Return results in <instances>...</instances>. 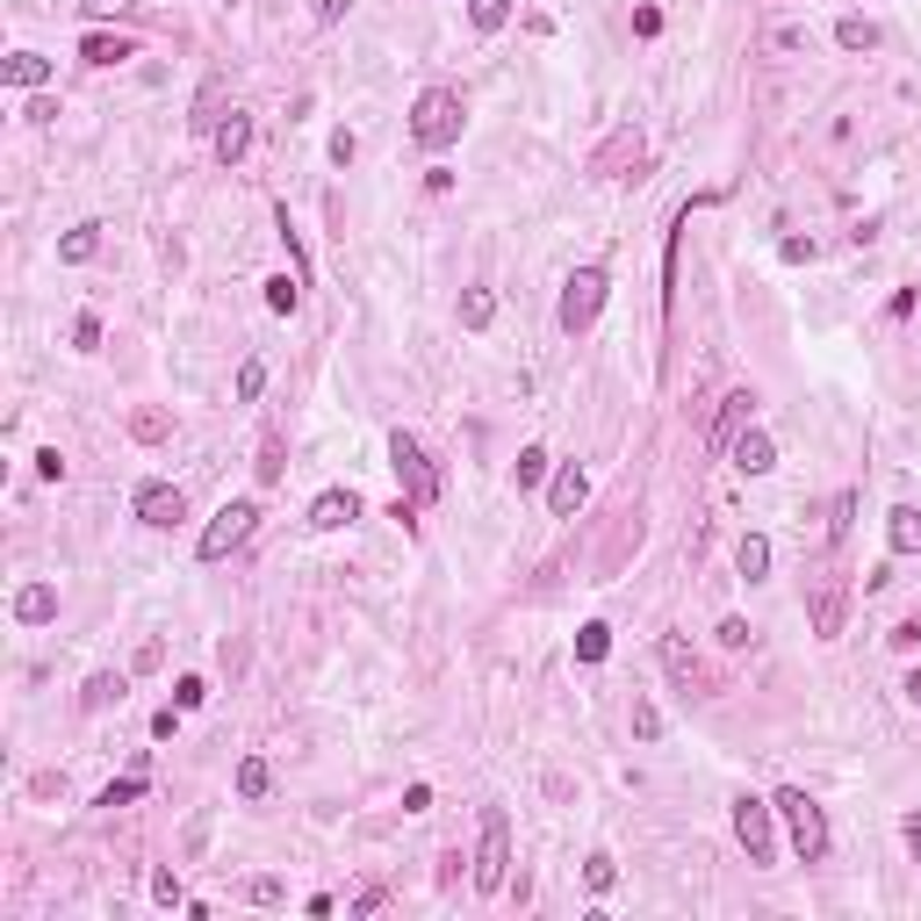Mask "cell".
I'll use <instances>...</instances> for the list:
<instances>
[{"label": "cell", "instance_id": "1", "mask_svg": "<svg viewBox=\"0 0 921 921\" xmlns=\"http://www.w3.org/2000/svg\"><path fill=\"white\" fill-rule=\"evenodd\" d=\"M461 130H469V102H461V87H425L411 102V138L425 144V152L461 144Z\"/></svg>", "mask_w": 921, "mask_h": 921}, {"label": "cell", "instance_id": "2", "mask_svg": "<svg viewBox=\"0 0 921 921\" xmlns=\"http://www.w3.org/2000/svg\"><path fill=\"white\" fill-rule=\"evenodd\" d=\"M770 806H778V820H784V835H792L800 864H828V820H820V806L806 800L800 784H778V792H770Z\"/></svg>", "mask_w": 921, "mask_h": 921}, {"label": "cell", "instance_id": "3", "mask_svg": "<svg viewBox=\"0 0 921 921\" xmlns=\"http://www.w3.org/2000/svg\"><path fill=\"white\" fill-rule=\"evenodd\" d=\"M612 296V274L605 267H576L569 281H562V303H555V324L569 331V339H583V331L598 324V310H605Z\"/></svg>", "mask_w": 921, "mask_h": 921}, {"label": "cell", "instance_id": "4", "mask_svg": "<svg viewBox=\"0 0 921 921\" xmlns=\"http://www.w3.org/2000/svg\"><path fill=\"white\" fill-rule=\"evenodd\" d=\"M475 893H505L511 886V820L505 806H483V842H475Z\"/></svg>", "mask_w": 921, "mask_h": 921}, {"label": "cell", "instance_id": "5", "mask_svg": "<svg viewBox=\"0 0 921 921\" xmlns=\"http://www.w3.org/2000/svg\"><path fill=\"white\" fill-rule=\"evenodd\" d=\"M389 469H397L403 497H411L417 511H425V505H439V489H447V483H439V469H433V461H425V447H417V439L403 433V425H397V433H389Z\"/></svg>", "mask_w": 921, "mask_h": 921}, {"label": "cell", "instance_id": "6", "mask_svg": "<svg viewBox=\"0 0 921 921\" xmlns=\"http://www.w3.org/2000/svg\"><path fill=\"white\" fill-rule=\"evenodd\" d=\"M252 526H260V505H252V497H231V505L202 526V540H194V562H224L231 547H245V540H252Z\"/></svg>", "mask_w": 921, "mask_h": 921}, {"label": "cell", "instance_id": "7", "mask_svg": "<svg viewBox=\"0 0 921 921\" xmlns=\"http://www.w3.org/2000/svg\"><path fill=\"white\" fill-rule=\"evenodd\" d=\"M734 842L748 850V864H778V806L770 800H734Z\"/></svg>", "mask_w": 921, "mask_h": 921}, {"label": "cell", "instance_id": "8", "mask_svg": "<svg viewBox=\"0 0 921 921\" xmlns=\"http://www.w3.org/2000/svg\"><path fill=\"white\" fill-rule=\"evenodd\" d=\"M641 152H648L641 130L626 122V130H612V138L591 152V174H598V180H626V166H641Z\"/></svg>", "mask_w": 921, "mask_h": 921}, {"label": "cell", "instance_id": "9", "mask_svg": "<svg viewBox=\"0 0 921 921\" xmlns=\"http://www.w3.org/2000/svg\"><path fill=\"white\" fill-rule=\"evenodd\" d=\"M180 519H188V497H180L174 483H144V489H138V526H152V533H174Z\"/></svg>", "mask_w": 921, "mask_h": 921}, {"label": "cell", "instance_id": "10", "mask_svg": "<svg viewBox=\"0 0 921 921\" xmlns=\"http://www.w3.org/2000/svg\"><path fill=\"white\" fill-rule=\"evenodd\" d=\"M842 619H850V583H842V576H820V591H814V634H820V641H835Z\"/></svg>", "mask_w": 921, "mask_h": 921}, {"label": "cell", "instance_id": "11", "mask_svg": "<svg viewBox=\"0 0 921 921\" xmlns=\"http://www.w3.org/2000/svg\"><path fill=\"white\" fill-rule=\"evenodd\" d=\"M728 461H734L742 475H770V469H778V439L756 433V425H742V433H734V447H728Z\"/></svg>", "mask_w": 921, "mask_h": 921}, {"label": "cell", "instance_id": "12", "mask_svg": "<svg viewBox=\"0 0 921 921\" xmlns=\"http://www.w3.org/2000/svg\"><path fill=\"white\" fill-rule=\"evenodd\" d=\"M583 497H591V475L576 469V461H562L555 483H547V511H555V519H576V511H583Z\"/></svg>", "mask_w": 921, "mask_h": 921}, {"label": "cell", "instance_id": "13", "mask_svg": "<svg viewBox=\"0 0 921 921\" xmlns=\"http://www.w3.org/2000/svg\"><path fill=\"white\" fill-rule=\"evenodd\" d=\"M748 411H756V389H728V397H720V417H713V439H706V447L728 453V447H734V433L748 425Z\"/></svg>", "mask_w": 921, "mask_h": 921}, {"label": "cell", "instance_id": "14", "mask_svg": "<svg viewBox=\"0 0 921 921\" xmlns=\"http://www.w3.org/2000/svg\"><path fill=\"white\" fill-rule=\"evenodd\" d=\"M209 152L224 158V166H238V158L252 152V116H245V108H231V116L209 130Z\"/></svg>", "mask_w": 921, "mask_h": 921}, {"label": "cell", "instance_id": "15", "mask_svg": "<svg viewBox=\"0 0 921 921\" xmlns=\"http://www.w3.org/2000/svg\"><path fill=\"white\" fill-rule=\"evenodd\" d=\"M656 662H662V677L677 684V692H692V684H698V656L684 648V634H662V641H656Z\"/></svg>", "mask_w": 921, "mask_h": 921}, {"label": "cell", "instance_id": "16", "mask_svg": "<svg viewBox=\"0 0 921 921\" xmlns=\"http://www.w3.org/2000/svg\"><path fill=\"white\" fill-rule=\"evenodd\" d=\"M353 519H361V497H353V489H324V497L310 505L317 533H339V526H353Z\"/></svg>", "mask_w": 921, "mask_h": 921}, {"label": "cell", "instance_id": "17", "mask_svg": "<svg viewBox=\"0 0 921 921\" xmlns=\"http://www.w3.org/2000/svg\"><path fill=\"white\" fill-rule=\"evenodd\" d=\"M80 58H87V66H122V58H138V36L87 29V36H80Z\"/></svg>", "mask_w": 921, "mask_h": 921}, {"label": "cell", "instance_id": "18", "mask_svg": "<svg viewBox=\"0 0 921 921\" xmlns=\"http://www.w3.org/2000/svg\"><path fill=\"white\" fill-rule=\"evenodd\" d=\"M15 619L22 626H51L58 619V591H51V583H22V591H15Z\"/></svg>", "mask_w": 921, "mask_h": 921}, {"label": "cell", "instance_id": "19", "mask_svg": "<svg viewBox=\"0 0 921 921\" xmlns=\"http://www.w3.org/2000/svg\"><path fill=\"white\" fill-rule=\"evenodd\" d=\"M886 547H893V555H921V511L914 505L886 511Z\"/></svg>", "mask_w": 921, "mask_h": 921}, {"label": "cell", "instance_id": "20", "mask_svg": "<svg viewBox=\"0 0 921 921\" xmlns=\"http://www.w3.org/2000/svg\"><path fill=\"white\" fill-rule=\"evenodd\" d=\"M122 692H130V684H122V670H94L87 692H80V706H87V713H108V706H122Z\"/></svg>", "mask_w": 921, "mask_h": 921}, {"label": "cell", "instance_id": "21", "mask_svg": "<svg viewBox=\"0 0 921 921\" xmlns=\"http://www.w3.org/2000/svg\"><path fill=\"white\" fill-rule=\"evenodd\" d=\"M94 252H102V224H72L66 238H58V260L66 267H87Z\"/></svg>", "mask_w": 921, "mask_h": 921}, {"label": "cell", "instance_id": "22", "mask_svg": "<svg viewBox=\"0 0 921 921\" xmlns=\"http://www.w3.org/2000/svg\"><path fill=\"white\" fill-rule=\"evenodd\" d=\"M44 80H51V58H36V51H15V58H8V87H15V94H36Z\"/></svg>", "mask_w": 921, "mask_h": 921}, {"label": "cell", "instance_id": "23", "mask_svg": "<svg viewBox=\"0 0 921 921\" xmlns=\"http://www.w3.org/2000/svg\"><path fill=\"white\" fill-rule=\"evenodd\" d=\"M267 792H274V770H267V756H245V764H238V800L260 806Z\"/></svg>", "mask_w": 921, "mask_h": 921}, {"label": "cell", "instance_id": "24", "mask_svg": "<svg viewBox=\"0 0 921 921\" xmlns=\"http://www.w3.org/2000/svg\"><path fill=\"white\" fill-rule=\"evenodd\" d=\"M734 569H742L748 583H764V576H770V540H764V533H742V547H734Z\"/></svg>", "mask_w": 921, "mask_h": 921}, {"label": "cell", "instance_id": "25", "mask_svg": "<svg viewBox=\"0 0 921 921\" xmlns=\"http://www.w3.org/2000/svg\"><path fill=\"white\" fill-rule=\"evenodd\" d=\"M835 44H842V51H878V22L842 15V22H835Z\"/></svg>", "mask_w": 921, "mask_h": 921}, {"label": "cell", "instance_id": "26", "mask_svg": "<svg viewBox=\"0 0 921 921\" xmlns=\"http://www.w3.org/2000/svg\"><path fill=\"white\" fill-rule=\"evenodd\" d=\"M489 317H497V296L489 288H461V331H489Z\"/></svg>", "mask_w": 921, "mask_h": 921}, {"label": "cell", "instance_id": "27", "mask_svg": "<svg viewBox=\"0 0 921 921\" xmlns=\"http://www.w3.org/2000/svg\"><path fill=\"white\" fill-rule=\"evenodd\" d=\"M612 656V626L591 619V626H576V662H605Z\"/></svg>", "mask_w": 921, "mask_h": 921}, {"label": "cell", "instance_id": "28", "mask_svg": "<svg viewBox=\"0 0 921 921\" xmlns=\"http://www.w3.org/2000/svg\"><path fill=\"white\" fill-rule=\"evenodd\" d=\"M296 303H303V274H274V281H267V310H274V317H296Z\"/></svg>", "mask_w": 921, "mask_h": 921}, {"label": "cell", "instance_id": "29", "mask_svg": "<svg viewBox=\"0 0 921 921\" xmlns=\"http://www.w3.org/2000/svg\"><path fill=\"white\" fill-rule=\"evenodd\" d=\"M511 8H519V0H469V22H475L483 36H497V29L511 22Z\"/></svg>", "mask_w": 921, "mask_h": 921}, {"label": "cell", "instance_id": "30", "mask_svg": "<svg viewBox=\"0 0 921 921\" xmlns=\"http://www.w3.org/2000/svg\"><path fill=\"white\" fill-rule=\"evenodd\" d=\"M547 469H555V461H547V447H519V461H511V483H519V489H533Z\"/></svg>", "mask_w": 921, "mask_h": 921}, {"label": "cell", "instance_id": "31", "mask_svg": "<svg viewBox=\"0 0 921 921\" xmlns=\"http://www.w3.org/2000/svg\"><path fill=\"white\" fill-rule=\"evenodd\" d=\"M174 433V417L166 411H130V439H144V447H158V439Z\"/></svg>", "mask_w": 921, "mask_h": 921}, {"label": "cell", "instance_id": "32", "mask_svg": "<svg viewBox=\"0 0 921 921\" xmlns=\"http://www.w3.org/2000/svg\"><path fill=\"white\" fill-rule=\"evenodd\" d=\"M144 784H152V770H130V778H116L94 806H130V800H144Z\"/></svg>", "mask_w": 921, "mask_h": 921}, {"label": "cell", "instance_id": "33", "mask_svg": "<svg viewBox=\"0 0 921 921\" xmlns=\"http://www.w3.org/2000/svg\"><path fill=\"white\" fill-rule=\"evenodd\" d=\"M583 886H591V893H612V886H619V864H612L605 850H591V857H583Z\"/></svg>", "mask_w": 921, "mask_h": 921}, {"label": "cell", "instance_id": "34", "mask_svg": "<svg viewBox=\"0 0 921 921\" xmlns=\"http://www.w3.org/2000/svg\"><path fill=\"white\" fill-rule=\"evenodd\" d=\"M281 469H288V447H281V439H260V461H252V475H260V483H281Z\"/></svg>", "mask_w": 921, "mask_h": 921}, {"label": "cell", "instance_id": "35", "mask_svg": "<svg viewBox=\"0 0 921 921\" xmlns=\"http://www.w3.org/2000/svg\"><path fill=\"white\" fill-rule=\"evenodd\" d=\"M850 519H857V489H842V497H835V519H828V540H835V547L850 540Z\"/></svg>", "mask_w": 921, "mask_h": 921}, {"label": "cell", "instance_id": "36", "mask_svg": "<svg viewBox=\"0 0 921 921\" xmlns=\"http://www.w3.org/2000/svg\"><path fill=\"white\" fill-rule=\"evenodd\" d=\"M260 389H267V361H245L238 367V403H252Z\"/></svg>", "mask_w": 921, "mask_h": 921}, {"label": "cell", "instance_id": "37", "mask_svg": "<svg viewBox=\"0 0 921 921\" xmlns=\"http://www.w3.org/2000/svg\"><path fill=\"white\" fill-rule=\"evenodd\" d=\"M634 734H641V742H656V734H662V706L634 698Z\"/></svg>", "mask_w": 921, "mask_h": 921}, {"label": "cell", "instance_id": "38", "mask_svg": "<svg viewBox=\"0 0 921 921\" xmlns=\"http://www.w3.org/2000/svg\"><path fill=\"white\" fill-rule=\"evenodd\" d=\"M245 900H252V907H281V900H288V886H281V878H252Z\"/></svg>", "mask_w": 921, "mask_h": 921}, {"label": "cell", "instance_id": "39", "mask_svg": "<svg viewBox=\"0 0 921 921\" xmlns=\"http://www.w3.org/2000/svg\"><path fill=\"white\" fill-rule=\"evenodd\" d=\"M770 44H778V51H806L814 29H806V22H784V29H770Z\"/></svg>", "mask_w": 921, "mask_h": 921}, {"label": "cell", "instance_id": "40", "mask_svg": "<svg viewBox=\"0 0 921 921\" xmlns=\"http://www.w3.org/2000/svg\"><path fill=\"white\" fill-rule=\"evenodd\" d=\"M72 346H80V353L102 346V317H94V310H80V324H72Z\"/></svg>", "mask_w": 921, "mask_h": 921}, {"label": "cell", "instance_id": "41", "mask_svg": "<svg viewBox=\"0 0 921 921\" xmlns=\"http://www.w3.org/2000/svg\"><path fill=\"white\" fill-rule=\"evenodd\" d=\"M353 15V0H310V22L317 29H331V22H346Z\"/></svg>", "mask_w": 921, "mask_h": 921}, {"label": "cell", "instance_id": "42", "mask_svg": "<svg viewBox=\"0 0 921 921\" xmlns=\"http://www.w3.org/2000/svg\"><path fill=\"white\" fill-rule=\"evenodd\" d=\"M152 900H158V907H180L188 893H180V878H174V871H152Z\"/></svg>", "mask_w": 921, "mask_h": 921}, {"label": "cell", "instance_id": "43", "mask_svg": "<svg viewBox=\"0 0 921 921\" xmlns=\"http://www.w3.org/2000/svg\"><path fill=\"white\" fill-rule=\"evenodd\" d=\"M202 698H209V684H202V677H180V684H174V706H180V713H194Z\"/></svg>", "mask_w": 921, "mask_h": 921}, {"label": "cell", "instance_id": "44", "mask_svg": "<svg viewBox=\"0 0 921 921\" xmlns=\"http://www.w3.org/2000/svg\"><path fill=\"white\" fill-rule=\"evenodd\" d=\"M130 8H138V0H80V15H87V22H102V15H130Z\"/></svg>", "mask_w": 921, "mask_h": 921}, {"label": "cell", "instance_id": "45", "mask_svg": "<svg viewBox=\"0 0 921 921\" xmlns=\"http://www.w3.org/2000/svg\"><path fill=\"white\" fill-rule=\"evenodd\" d=\"M353 158H361V138H353V130H339V138H331V166H353Z\"/></svg>", "mask_w": 921, "mask_h": 921}, {"label": "cell", "instance_id": "46", "mask_svg": "<svg viewBox=\"0 0 921 921\" xmlns=\"http://www.w3.org/2000/svg\"><path fill=\"white\" fill-rule=\"evenodd\" d=\"M36 475H44V483H58V475H66V453L44 447V453H36Z\"/></svg>", "mask_w": 921, "mask_h": 921}, {"label": "cell", "instance_id": "47", "mask_svg": "<svg viewBox=\"0 0 921 921\" xmlns=\"http://www.w3.org/2000/svg\"><path fill=\"white\" fill-rule=\"evenodd\" d=\"M720 648H748V619H720Z\"/></svg>", "mask_w": 921, "mask_h": 921}, {"label": "cell", "instance_id": "48", "mask_svg": "<svg viewBox=\"0 0 921 921\" xmlns=\"http://www.w3.org/2000/svg\"><path fill=\"white\" fill-rule=\"evenodd\" d=\"M886 641H893V648H921V619H900V626L886 634Z\"/></svg>", "mask_w": 921, "mask_h": 921}, {"label": "cell", "instance_id": "49", "mask_svg": "<svg viewBox=\"0 0 921 921\" xmlns=\"http://www.w3.org/2000/svg\"><path fill=\"white\" fill-rule=\"evenodd\" d=\"M174 728H180V706H166V713H152V734H158V742H174Z\"/></svg>", "mask_w": 921, "mask_h": 921}, {"label": "cell", "instance_id": "50", "mask_svg": "<svg viewBox=\"0 0 921 921\" xmlns=\"http://www.w3.org/2000/svg\"><path fill=\"white\" fill-rule=\"evenodd\" d=\"M900 835H907V857L921 864V814H907V820H900Z\"/></svg>", "mask_w": 921, "mask_h": 921}, {"label": "cell", "instance_id": "51", "mask_svg": "<svg viewBox=\"0 0 921 921\" xmlns=\"http://www.w3.org/2000/svg\"><path fill=\"white\" fill-rule=\"evenodd\" d=\"M900 692H907V706H921V670H907V684H900Z\"/></svg>", "mask_w": 921, "mask_h": 921}, {"label": "cell", "instance_id": "52", "mask_svg": "<svg viewBox=\"0 0 921 921\" xmlns=\"http://www.w3.org/2000/svg\"><path fill=\"white\" fill-rule=\"evenodd\" d=\"M224 8H238V0H224Z\"/></svg>", "mask_w": 921, "mask_h": 921}]
</instances>
